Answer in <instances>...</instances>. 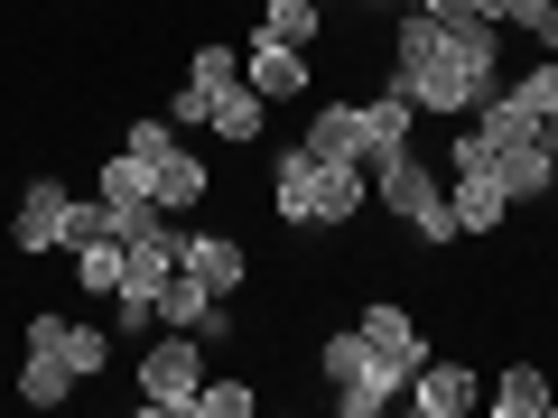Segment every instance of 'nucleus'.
<instances>
[{"label": "nucleus", "instance_id": "obj_1", "mask_svg": "<svg viewBox=\"0 0 558 418\" xmlns=\"http://www.w3.org/2000/svg\"><path fill=\"white\" fill-rule=\"evenodd\" d=\"M494 84H502V28L494 20H428V10H400V28H391V94H410L418 112H438V121H465Z\"/></svg>", "mask_w": 558, "mask_h": 418}, {"label": "nucleus", "instance_id": "obj_2", "mask_svg": "<svg viewBox=\"0 0 558 418\" xmlns=\"http://www.w3.org/2000/svg\"><path fill=\"white\" fill-rule=\"evenodd\" d=\"M270 205H279V223H299V233H344V223H363V205H373V168H326L299 139V149L270 159Z\"/></svg>", "mask_w": 558, "mask_h": 418}, {"label": "nucleus", "instance_id": "obj_3", "mask_svg": "<svg viewBox=\"0 0 558 418\" xmlns=\"http://www.w3.org/2000/svg\"><path fill=\"white\" fill-rule=\"evenodd\" d=\"M373 205H381V214H400L428 251H438V242H465V233H457V205H447V168H428L418 149L373 159Z\"/></svg>", "mask_w": 558, "mask_h": 418}, {"label": "nucleus", "instance_id": "obj_4", "mask_svg": "<svg viewBox=\"0 0 558 418\" xmlns=\"http://www.w3.org/2000/svg\"><path fill=\"white\" fill-rule=\"evenodd\" d=\"M447 205H457V233H465V242H494L502 214H512V196H502V168H494V149L475 139V121L447 139Z\"/></svg>", "mask_w": 558, "mask_h": 418}, {"label": "nucleus", "instance_id": "obj_5", "mask_svg": "<svg viewBox=\"0 0 558 418\" xmlns=\"http://www.w3.org/2000/svg\"><path fill=\"white\" fill-rule=\"evenodd\" d=\"M140 409L149 418H196V391H205V335H186V325H168V335L140 344Z\"/></svg>", "mask_w": 558, "mask_h": 418}, {"label": "nucleus", "instance_id": "obj_6", "mask_svg": "<svg viewBox=\"0 0 558 418\" xmlns=\"http://www.w3.org/2000/svg\"><path fill=\"white\" fill-rule=\"evenodd\" d=\"M65 205H75V186H65V177H28L20 186V214H10V251H20V260L65 251Z\"/></svg>", "mask_w": 558, "mask_h": 418}, {"label": "nucleus", "instance_id": "obj_7", "mask_svg": "<svg viewBox=\"0 0 558 418\" xmlns=\"http://www.w3.org/2000/svg\"><path fill=\"white\" fill-rule=\"evenodd\" d=\"M242 84H252L260 102H299V94H317V75H307V47H279L270 28H252V47H242Z\"/></svg>", "mask_w": 558, "mask_h": 418}, {"label": "nucleus", "instance_id": "obj_8", "mask_svg": "<svg viewBox=\"0 0 558 418\" xmlns=\"http://www.w3.org/2000/svg\"><path fill=\"white\" fill-rule=\"evenodd\" d=\"M400 399H410L418 418H475V409H484V381L465 372V362H438V354H428V362L410 372V391H400Z\"/></svg>", "mask_w": 558, "mask_h": 418}, {"label": "nucleus", "instance_id": "obj_9", "mask_svg": "<svg viewBox=\"0 0 558 418\" xmlns=\"http://www.w3.org/2000/svg\"><path fill=\"white\" fill-rule=\"evenodd\" d=\"M159 325H186V335H205V344H223V335H233V317H223V298L205 288L196 270H186V260H178V279L159 288Z\"/></svg>", "mask_w": 558, "mask_h": 418}, {"label": "nucleus", "instance_id": "obj_10", "mask_svg": "<svg viewBox=\"0 0 558 418\" xmlns=\"http://www.w3.org/2000/svg\"><path fill=\"white\" fill-rule=\"evenodd\" d=\"M354 335L373 344V354L391 362V372H418V362H428V335H418V317H410V307H391V298H373V307H363V317H354Z\"/></svg>", "mask_w": 558, "mask_h": 418}, {"label": "nucleus", "instance_id": "obj_11", "mask_svg": "<svg viewBox=\"0 0 558 418\" xmlns=\"http://www.w3.org/2000/svg\"><path fill=\"white\" fill-rule=\"evenodd\" d=\"M354 112H363V168L373 159H391V149H410V131H418V102L410 94H354Z\"/></svg>", "mask_w": 558, "mask_h": 418}, {"label": "nucleus", "instance_id": "obj_12", "mask_svg": "<svg viewBox=\"0 0 558 418\" xmlns=\"http://www.w3.org/2000/svg\"><path fill=\"white\" fill-rule=\"evenodd\" d=\"M149 205H159V214H196L205 205V159L196 149H159V159H149Z\"/></svg>", "mask_w": 558, "mask_h": 418}, {"label": "nucleus", "instance_id": "obj_13", "mask_svg": "<svg viewBox=\"0 0 558 418\" xmlns=\"http://www.w3.org/2000/svg\"><path fill=\"white\" fill-rule=\"evenodd\" d=\"M307 149H317L326 168H363V112L354 102H317V112H307Z\"/></svg>", "mask_w": 558, "mask_h": 418}, {"label": "nucleus", "instance_id": "obj_14", "mask_svg": "<svg viewBox=\"0 0 558 418\" xmlns=\"http://www.w3.org/2000/svg\"><path fill=\"white\" fill-rule=\"evenodd\" d=\"M205 131H215L223 149H252V139L270 131V102H260L252 84H223V94H215V112H205Z\"/></svg>", "mask_w": 558, "mask_h": 418}, {"label": "nucleus", "instance_id": "obj_15", "mask_svg": "<svg viewBox=\"0 0 558 418\" xmlns=\"http://www.w3.org/2000/svg\"><path fill=\"white\" fill-rule=\"evenodd\" d=\"M186 270H196L215 298H233L242 279H252V260H242V242H233V233H186Z\"/></svg>", "mask_w": 558, "mask_h": 418}, {"label": "nucleus", "instance_id": "obj_16", "mask_svg": "<svg viewBox=\"0 0 558 418\" xmlns=\"http://www.w3.org/2000/svg\"><path fill=\"white\" fill-rule=\"evenodd\" d=\"M484 409H494V418H549L558 391H549V372H539V362H512V372L484 391Z\"/></svg>", "mask_w": 558, "mask_h": 418}, {"label": "nucleus", "instance_id": "obj_17", "mask_svg": "<svg viewBox=\"0 0 558 418\" xmlns=\"http://www.w3.org/2000/svg\"><path fill=\"white\" fill-rule=\"evenodd\" d=\"M494 168H502V196H512V205L558 196V168H549V149H539V139H521V149H494Z\"/></svg>", "mask_w": 558, "mask_h": 418}, {"label": "nucleus", "instance_id": "obj_18", "mask_svg": "<svg viewBox=\"0 0 558 418\" xmlns=\"http://www.w3.org/2000/svg\"><path fill=\"white\" fill-rule=\"evenodd\" d=\"M465 121H475V139H484V149H521V139H539V112H521V102L502 94V84H494V94H484Z\"/></svg>", "mask_w": 558, "mask_h": 418}, {"label": "nucleus", "instance_id": "obj_19", "mask_svg": "<svg viewBox=\"0 0 558 418\" xmlns=\"http://www.w3.org/2000/svg\"><path fill=\"white\" fill-rule=\"evenodd\" d=\"M65 260H75V288H84V298H112V288H121V270H131L121 233H94V242H75Z\"/></svg>", "mask_w": 558, "mask_h": 418}, {"label": "nucleus", "instance_id": "obj_20", "mask_svg": "<svg viewBox=\"0 0 558 418\" xmlns=\"http://www.w3.org/2000/svg\"><path fill=\"white\" fill-rule=\"evenodd\" d=\"M38 354H65V372H75V381H94L102 362H112V325H84V317H65V325H57V344H38Z\"/></svg>", "mask_w": 558, "mask_h": 418}, {"label": "nucleus", "instance_id": "obj_21", "mask_svg": "<svg viewBox=\"0 0 558 418\" xmlns=\"http://www.w3.org/2000/svg\"><path fill=\"white\" fill-rule=\"evenodd\" d=\"M260 28L279 47H317L326 38V0H260Z\"/></svg>", "mask_w": 558, "mask_h": 418}, {"label": "nucleus", "instance_id": "obj_22", "mask_svg": "<svg viewBox=\"0 0 558 418\" xmlns=\"http://www.w3.org/2000/svg\"><path fill=\"white\" fill-rule=\"evenodd\" d=\"M20 399H28V409H57V399H75L65 354H38V344H28V362H20Z\"/></svg>", "mask_w": 558, "mask_h": 418}, {"label": "nucleus", "instance_id": "obj_23", "mask_svg": "<svg viewBox=\"0 0 558 418\" xmlns=\"http://www.w3.org/2000/svg\"><path fill=\"white\" fill-rule=\"evenodd\" d=\"M502 94L521 102V112H539V121H558V57H539V65H521Z\"/></svg>", "mask_w": 558, "mask_h": 418}, {"label": "nucleus", "instance_id": "obj_24", "mask_svg": "<svg viewBox=\"0 0 558 418\" xmlns=\"http://www.w3.org/2000/svg\"><path fill=\"white\" fill-rule=\"evenodd\" d=\"M186 84H196V94H223V84H242V47H223V38H205L196 57H186Z\"/></svg>", "mask_w": 558, "mask_h": 418}, {"label": "nucleus", "instance_id": "obj_25", "mask_svg": "<svg viewBox=\"0 0 558 418\" xmlns=\"http://www.w3.org/2000/svg\"><path fill=\"white\" fill-rule=\"evenodd\" d=\"M252 409H260V391H252L242 372H215V381L196 391V418H252Z\"/></svg>", "mask_w": 558, "mask_h": 418}, {"label": "nucleus", "instance_id": "obj_26", "mask_svg": "<svg viewBox=\"0 0 558 418\" xmlns=\"http://www.w3.org/2000/svg\"><path fill=\"white\" fill-rule=\"evenodd\" d=\"M112 335L149 344V335H159V298H149V288H112Z\"/></svg>", "mask_w": 558, "mask_h": 418}, {"label": "nucleus", "instance_id": "obj_27", "mask_svg": "<svg viewBox=\"0 0 558 418\" xmlns=\"http://www.w3.org/2000/svg\"><path fill=\"white\" fill-rule=\"evenodd\" d=\"M94 196L112 205V214H121V205H140V196H149V159H131V149H121V159L102 168V186H94Z\"/></svg>", "mask_w": 558, "mask_h": 418}, {"label": "nucleus", "instance_id": "obj_28", "mask_svg": "<svg viewBox=\"0 0 558 418\" xmlns=\"http://www.w3.org/2000/svg\"><path fill=\"white\" fill-rule=\"evenodd\" d=\"M363 362H373V344H363V335H354V325H344V335H326V344H317V372H326V381H336V391H344V381H354V372H363Z\"/></svg>", "mask_w": 558, "mask_h": 418}, {"label": "nucleus", "instance_id": "obj_29", "mask_svg": "<svg viewBox=\"0 0 558 418\" xmlns=\"http://www.w3.org/2000/svg\"><path fill=\"white\" fill-rule=\"evenodd\" d=\"M131 159H159V149H178V121L168 112H131V139H121Z\"/></svg>", "mask_w": 558, "mask_h": 418}, {"label": "nucleus", "instance_id": "obj_30", "mask_svg": "<svg viewBox=\"0 0 558 418\" xmlns=\"http://www.w3.org/2000/svg\"><path fill=\"white\" fill-rule=\"evenodd\" d=\"M205 112H215V94H196V84H178V102H168V121H178V131H205Z\"/></svg>", "mask_w": 558, "mask_h": 418}, {"label": "nucleus", "instance_id": "obj_31", "mask_svg": "<svg viewBox=\"0 0 558 418\" xmlns=\"http://www.w3.org/2000/svg\"><path fill=\"white\" fill-rule=\"evenodd\" d=\"M428 20H484V0H418Z\"/></svg>", "mask_w": 558, "mask_h": 418}, {"label": "nucleus", "instance_id": "obj_32", "mask_svg": "<svg viewBox=\"0 0 558 418\" xmlns=\"http://www.w3.org/2000/svg\"><path fill=\"white\" fill-rule=\"evenodd\" d=\"M531 38H539V47H549V57H558V10H549V20H539V28H531Z\"/></svg>", "mask_w": 558, "mask_h": 418}, {"label": "nucleus", "instance_id": "obj_33", "mask_svg": "<svg viewBox=\"0 0 558 418\" xmlns=\"http://www.w3.org/2000/svg\"><path fill=\"white\" fill-rule=\"evenodd\" d=\"M363 10H418V0H363Z\"/></svg>", "mask_w": 558, "mask_h": 418}, {"label": "nucleus", "instance_id": "obj_34", "mask_svg": "<svg viewBox=\"0 0 558 418\" xmlns=\"http://www.w3.org/2000/svg\"><path fill=\"white\" fill-rule=\"evenodd\" d=\"M484 10H494V0H484Z\"/></svg>", "mask_w": 558, "mask_h": 418}]
</instances>
